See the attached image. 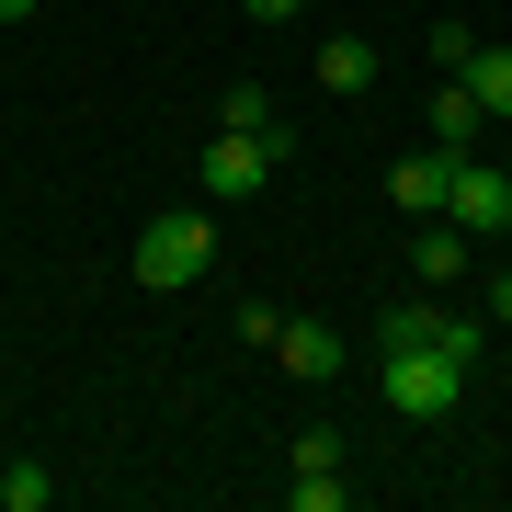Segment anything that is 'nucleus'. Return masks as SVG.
I'll return each instance as SVG.
<instances>
[{
  "instance_id": "f257e3e1",
  "label": "nucleus",
  "mask_w": 512,
  "mask_h": 512,
  "mask_svg": "<svg viewBox=\"0 0 512 512\" xmlns=\"http://www.w3.org/2000/svg\"><path fill=\"white\" fill-rule=\"evenodd\" d=\"M456 387H467L456 353L410 342V330H376V399L399 410V421H444V410H456Z\"/></svg>"
},
{
  "instance_id": "f03ea898",
  "label": "nucleus",
  "mask_w": 512,
  "mask_h": 512,
  "mask_svg": "<svg viewBox=\"0 0 512 512\" xmlns=\"http://www.w3.org/2000/svg\"><path fill=\"white\" fill-rule=\"evenodd\" d=\"M205 274H217V228H205L194 205H171V217L137 228V285H148V296H183V285H205Z\"/></svg>"
},
{
  "instance_id": "7ed1b4c3",
  "label": "nucleus",
  "mask_w": 512,
  "mask_h": 512,
  "mask_svg": "<svg viewBox=\"0 0 512 512\" xmlns=\"http://www.w3.org/2000/svg\"><path fill=\"white\" fill-rule=\"evenodd\" d=\"M444 217H456L467 239H490V228H512V171H501V160H478V148H467V160L444 171Z\"/></svg>"
},
{
  "instance_id": "20e7f679",
  "label": "nucleus",
  "mask_w": 512,
  "mask_h": 512,
  "mask_svg": "<svg viewBox=\"0 0 512 512\" xmlns=\"http://www.w3.org/2000/svg\"><path fill=\"white\" fill-rule=\"evenodd\" d=\"M262 353H274V365H285L296 387H330V376L353 365V342H342L330 319H274V330H262Z\"/></svg>"
},
{
  "instance_id": "39448f33",
  "label": "nucleus",
  "mask_w": 512,
  "mask_h": 512,
  "mask_svg": "<svg viewBox=\"0 0 512 512\" xmlns=\"http://www.w3.org/2000/svg\"><path fill=\"white\" fill-rule=\"evenodd\" d=\"M274 171H285V148L274 137H205V194H217V205H239V194H262V183H274Z\"/></svg>"
},
{
  "instance_id": "423d86ee",
  "label": "nucleus",
  "mask_w": 512,
  "mask_h": 512,
  "mask_svg": "<svg viewBox=\"0 0 512 512\" xmlns=\"http://www.w3.org/2000/svg\"><path fill=\"white\" fill-rule=\"evenodd\" d=\"M467 262H478V239L456 217H421V239H410V274L421 285H467Z\"/></svg>"
},
{
  "instance_id": "0eeeda50",
  "label": "nucleus",
  "mask_w": 512,
  "mask_h": 512,
  "mask_svg": "<svg viewBox=\"0 0 512 512\" xmlns=\"http://www.w3.org/2000/svg\"><path fill=\"white\" fill-rule=\"evenodd\" d=\"M444 171H456V160H444V148H410V160L387 171V194H399L410 217H444Z\"/></svg>"
},
{
  "instance_id": "6e6552de",
  "label": "nucleus",
  "mask_w": 512,
  "mask_h": 512,
  "mask_svg": "<svg viewBox=\"0 0 512 512\" xmlns=\"http://www.w3.org/2000/svg\"><path fill=\"white\" fill-rule=\"evenodd\" d=\"M217 126H228V137H274V148H296V126L274 114V92H262V80H239V92L217 103Z\"/></svg>"
},
{
  "instance_id": "1a4fd4ad",
  "label": "nucleus",
  "mask_w": 512,
  "mask_h": 512,
  "mask_svg": "<svg viewBox=\"0 0 512 512\" xmlns=\"http://www.w3.org/2000/svg\"><path fill=\"white\" fill-rule=\"evenodd\" d=\"M478 126H490V114L467 103V80H444V92H433V148H444V160H467V148H478Z\"/></svg>"
},
{
  "instance_id": "9d476101",
  "label": "nucleus",
  "mask_w": 512,
  "mask_h": 512,
  "mask_svg": "<svg viewBox=\"0 0 512 512\" xmlns=\"http://www.w3.org/2000/svg\"><path fill=\"white\" fill-rule=\"evenodd\" d=\"M319 92H376V46L365 35H330L319 46Z\"/></svg>"
},
{
  "instance_id": "9b49d317",
  "label": "nucleus",
  "mask_w": 512,
  "mask_h": 512,
  "mask_svg": "<svg viewBox=\"0 0 512 512\" xmlns=\"http://www.w3.org/2000/svg\"><path fill=\"white\" fill-rule=\"evenodd\" d=\"M456 80H467V103H478V114H512V46H478Z\"/></svg>"
},
{
  "instance_id": "f8f14e48",
  "label": "nucleus",
  "mask_w": 512,
  "mask_h": 512,
  "mask_svg": "<svg viewBox=\"0 0 512 512\" xmlns=\"http://www.w3.org/2000/svg\"><path fill=\"white\" fill-rule=\"evenodd\" d=\"M46 501H57V467H35V456L0 467V512H46Z\"/></svg>"
},
{
  "instance_id": "ddd939ff",
  "label": "nucleus",
  "mask_w": 512,
  "mask_h": 512,
  "mask_svg": "<svg viewBox=\"0 0 512 512\" xmlns=\"http://www.w3.org/2000/svg\"><path fill=\"white\" fill-rule=\"evenodd\" d=\"M285 501H296V512H342V501H353V478H342V467H296V478H285Z\"/></svg>"
},
{
  "instance_id": "4468645a",
  "label": "nucleus",
  "mask_w": 512,
  "mask_h": 512,
  "mask_svg": "<svg viewBox=\"0 0 512 512\" xmlns=\"http://www.w3.org/2000/svg\"><path fill=\"white\" fill-rule=\"evenodd\" d=\"M285 467H342V433H330V421H308V433L285 444Z\"/></svg>"
},
{
  "instance_id": "2eb2a0df",
  "label": "nucleus",
  "mask_w": 512,
  "mask_h": 512,
  "mask_svg": "<svg viewBox=\"0 0 512 512\" xmlns=\"http://www.w3.org/2000/svg\"><path fill=\"white\" fill-rule=\"evenodd\" d=\"M467 57H478V35H467V23H456V12H444V23H433V69H444V80H456V69H467Z\"/></svg>"
},
{
  "instance_id": "dca6fc26",
  "label": "nucleus",
  "mask_w": 512,
  "mask_h": 512,
  "mask_svg": "<svg viewBox=\"0 0 512 512\" xmlns=\"http://www.w3.org/2000/svg\"><path fill=\"white\" fill-rule=\"evenodd\" d=\"M239 12H251V23H296L308 0H239Z\"/></svg>"
},
{
  "instance_id": "f3484780",
  "label": "nucleus",
  "mask_w": 512,
  "mask_h": 512,
  "mask_svg": "<svg viewBox=\"0 0 512 512\" xmlns=\"http://www.w3.org/2000/svg\"><path fill=\"white\" fill-rule=\"evenodd\" d=\"M490 319H501V330H512V274H501V285H490Z\"/></svg>"
},
{
  "instance_id": "a211bd4d",
  "label": "nucleus",
  "mask_w": 512,
  "mask_h": 512,
  "mask_svg": "<svg viewBox=\"0 0 512 512\" xmlns=\"http://www.w3.org/2000/svg\"><path fill=\"white\" fill-rule=\"evenodd\" d=\"M501 171H512V160H501Z\"/></svg>"
}]
</instances>
